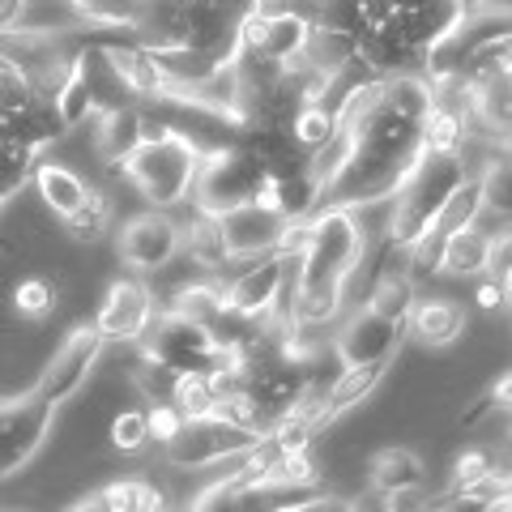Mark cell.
<instances>
[{
  "mask_svg": "<svg viewBox=\"0 0 512 512\" xmlns=\"http://www.w3.org/2000/svg\"><path fill=\"white\" fill-rule=\"evenodd\" d=\"M470 154L466 150H423L419 163L410 167V175L402 180V188L393 192V210H389V244H410L419 239L436 214L444 210V201L453 197V188L466 180Z\"/></svg>",
  "mask_w": 512,
  "mask_h": 512,
  "instance_id": "cell-3",
  "label": "cell"
},
{
  "mask_svg": "<svg viewBox=\"0 0 512 512\" xmlns=\"http://www.w3.org/2000/svg\"><path fill=\"white\" fill-rule=\"evenodd\" d=\"M406 333H414V342L423 346H453L466 333V312L453 299H414Z\"/></svg>",
  "mask_w": 512,
  "mask_h": 512,
  "instance_id": "cell-20",
  "label": "cell"
},
{
  "mask_svg": "<svg viewBox=\"0 0 512 512\" xmlns=\"http://www.w3.org/2000/svg\"><path fill=\"white\" fill-rule=\"evenodd\" d=\"M508 163H512V141H508Z\"/></svg>",
  "mask_w": 512,
  "mask_h": 512,
  "instance_id": "cell-42",
  "label": "cell"
},
{
  "mask_svg": "<svg viewBox=\"0 0 512 512\" xmlns=\"http://www.w3.org/2000/svg\"><path fill=\"white\" fill-rule=\"evenodd\" d=\"M56 427V406L39 389L0 397V478H13L39 457Z\"/></svg>",
  "mask_w": 512,
  "mask_h": 512,
  "instance_id": "cell-6",
  "label": "cell"
},
{
  "mask_svg": "<svg viewBox=\"0 0 512 512\" xmlns=\"http://www.w3.org/2000/svg\"><path fill=\"white\" fill-rule=\"evenodd\" d=\"M269 188V167L252 146H210L201 154L197 180H192V210H235L244 201L265 197Z\"/></svg>",
  "mask_w": 512,
  "mask_h": 512,
  "instance_id": "cell-5",
  "label": "cell"
},
{
  "mask_svg": "<svg viewBox=\"0 0 512 512\" xmlns=\"http://www.w3.org/2000/svg\"><path fill=\"white\" fill-rule=\"evenodd\" d=\"M13 308L26 320H47L56 312V286L47 278H26L13 286Z\"/></svg>",
  "mask_w": 512,
  "mask_h": 512,
  "instance_id": "cell-33",
  "label": "cell"
},
{
  "mask_svg": "<svg viewBox=\"0 0 512 512\" xmlns=\"http://www.w3.org/2000/svg\"><path fill=\"white\" fill-rule=\"evenodd\" d=\"M18 30H26V35L64 39V35H73V30H86V18L73 0H26Z\"/></svg>",
  "mask_w": 512,
  "mask_h": 512,
  "instance_id": "cell-26",
  "label": "cell"
},
{
  "mask_svg": "<svg viewBox=\"0 0 512 512\" xmlns=\"http://www.w3.org/2000/svg\"><path fill=\"white\" fill-rule=\"evenodd\" d=\"M227 295H231L235 312H244L252 320H265L286 299V256L282 252L252 256V265L244 269V274H235L227 282Z\"/></svg>",
  "mask_w": 512,
  "mask_h": 512,
  "instance_id": "cell-15",
  "label": "cell"
},
{
  "mask_svg": "<svg viewBox=\"0 0 512 512\" xmlns=\"http://www.w3.org/2000/svg\"><path fill=\"white\" fill-rule=\"evenodd\" d=\"M367 256L359 210H316L308 218V244L291 265V299L299 325H333L346 308V286Z\"/></svg>",
  "mask_w": 512,
  "mask_h": 512,
  "instance_id": "cell-2",
  "label": "cell"
},
{
  "mask_svg": "<svg viewBox=\"0 0 512 512\" xmlns=\"http://www.w3.org/2000/svg\"><path fill=\"white\" fill-rule=\"evenodd\" d=\"M154 312H158L154 286H146L141 278H120L107 286V295L90 325L103 333V342H141Z\"/></svg>",
  "mask_w": 512,
  "mask_h": 512,
  "instance_id": "cell-10",
  "label": "cell"
},
{
  "mask_svg": "<svg viewBox=\"0 0 512 512\" xmlns=\"http://www.w3.org/2000/svg\"><path fill=\"white\" fill-rule=\"evenodd\" d=\"M22 9H26V0H0V35H5V30H18Z\"/></svg>",
  "mask_w": 512,
  "mask_h": 512,
  "instance_id": "cell-39",
  "label": "cell"
},
{
  "mask_svg": "<svg viewBox=\"0 0 512 512\" xmlns=\"http://www.w3.org/2000/svg\"><path fill=\"white\" fill-rule=\"evenodd\" d=\"M470 94H474L470 128L495 141H512V52L495 60L478 82H470Z\"/></svg>",
  "mask_w": 512,
  "mask_h": 512,
  "instance_id": "cell-16",
  "label": "cell"
},
{
  "mask_svg": "<svg viewBox=\"0 0 512 512\" xmlns=\"http://www.w3.org/2000/svg\"><path fill=\"white\" fill-rule=\"evenodd\" d=\"M167 402L180 406L184 419H205V414H214V393H210L205 367H184V372H175Z\"/></svg>",
  "mask_w": 512,
  "mask_h": 512,
  "instance_id": "cell-28",
  "label": "cell"
},
{
  "mask_svg": "<svg viewBox=\"0 0 512 512\" xmlns=\"http://www.w3.org/2000/svg\"><path fill=\"white\" fill-rule=\"evenodd\" d=\"M333 128H338V111L329 103H303L291 120V133L303 150H320L333 137Z\"/></svg>",
  "mask_w": 512,
  "mask_h": 512,
  "instance_id": "cell-32",
  "label": "cell"
},
{
  "mask_svg": "<svg viewBox=\"0 0 512 512\" xmlns=\"http://www.w3.org/2000/svg\"><path fill=\"white\" fill-rule=\"evenodd\" d=\"M146 423H150V440L167 448L175 436H180V427H184L188 419H184V410H180V406L163 397V402H154V406L146 410Z\"/></svg>",
  "mask_w": 512,
  "mask_h": 512,
  "instance_id": "cell-35",
  "label": "cell"
},
{
  "mask_svg": "<svg viewBox=\"0 0 512 512\" xmlns=\"http://www.w3.org/2000/svg\"><path fill=\"white\" fill-rule=\"evenodd\" d=\"M474 299H478V308H483V312L508 308V303H504V282H500V278H491V274L474 286Z\"/></svg>",
  "mask_w": 512,
  "mask_h": 512,
  "instance_id": "cell-37",
  "label": "cell"
},
{
  "mask_svg": "<svg viewBox=\"0 0 512 512\" xmlns=\"http://www.w3.org/2000/svg\"><path fill=\"white\" fill-rule=\"evenodd\" d=\"M111 444L120 453H141L150 444V423H146V410H120L111 419Z\"/></svg>",
  "mask_w": 512,
  "mask_h": 512,
  "instance_id": "cell-34",
  "label": "cell"
},
{
  "mask_svg": "<svg viewBox=\"0 0 512 512\" xmlns=\"http://www.w3.org/2000/svg\"><path fill=\"white\" fill-rule=\"evenodd\" d=\"M141 355L171 367V372H184V367H205L210 372L218 359H227V350L210 338L205 325L167 308V312H154L146 338H141Z\"/></svg>",
  "mask_w": 512,
  "mask_h": 512,
  "instance_id": "cell-7",
  "label": "cell"
},
{
  "mask_svg": "<svg viewBox=\"0 0 512 512\" xmlns=\"http://www.w3.org/2000/svg\"><path fill=\"white\" fill-rule=\"evenodd\" d=\"M265 201L274 210L295 222V218H312L320 210V180L312 167H299V171H286V175H269V188H265Z\"/></svg>",
  "mask_w": 512,
  "mask_h": 512,
  "instance_id": "cell-23",
  "label": "cell"
},
{
  "mask_svg": "<svg viewBox=\"0 0 512 512\" xmlns=\"http://www.w3.org/2000/svg\"><path fill=\"white\" fill-rule=\"evenodd\" d=\"M163 504V487L146 478H120V483L90 491L86 500H73L77 512H158Z\"/></svg>",
  "mask_w": 512,
  "mask_h": 512,
  "instance_id": "cell-21",
  "label": "cell"
},
{
  "mask_svg": "<svg viewBox=\"0 0 512 512\" xmlns=\"http://www.w3.org/2000/svg\"><path fill=\"white\" fill-rule=\"evenodd\" d=\"M201 146L192 141L184 128L158 137V141H141L120 163V175L133 184L141 197H146L154 210H171V205L188 201L192 180H197V167H201Z\"/></svg>",
  "mask_w": 512,
  "mask_h": 512,
  "instance_id": "cell-4",
  "label": "cell"
},
{
  "mask_svg": "<svg viewBox=\"0 0 512 512\" xmlns=\"http://www.w3.org/2000/svg\"><path fill=\"white\" fill-rule=\"evenodd\" d=\"M218 222H222V235H227L231 261H252V256H261V252H274L286 231V218L265 197L244 201V205H235V210H222Z\"/></svg>",
  "mask_w": 512,
  "mask_h": 512,
  "instance_id": "cell-13",
  "label": "cell"
},
{
  "mask_svg": "<svg viewBox=\"0 0 512 512\" xmlns=\"http://www.w3.org/2000/svg\"><path fill=\"white\" fill-rule=\"evenodd\" d=\"M111 227V197L99 188L86 192V201L77 205V210L64 214V231H69L77 244H94V239H103Z\"/></svg>",
  "mask_w": 512,
  "mask_h": 512,
  "instance_id": "cell-27",
  "label": "cell"
},
{
  "mask_svg": "<svg viewBox=\"0 0 512 512\" xmlns=\"http://www.w3.org/2000/svg\"><path fill=\"white\" fill-rule=\"evenodd\" d=\"M491 470H495V448H470V453H461V457H457L453 483H466V478L491 474Z\"/></svg>",
  "mask_w": 512,
  "mask_h": 512,
  "instance_id": "cell-36",
  "label": "cell"
},
{
  "mask_svg": "<svg viewBox=\"0 0 512 512\" xmlns=\"http://www.w3.org/2000/svg\"><path fill=\"white\" fill-rule=\"evenodd\" d=\"M0 248H9V239H5V235H0Z\"/></svg>",
  "mask_w": 512,
  "mask_h": 512,
  "instance_id": "cell-41",
  "label": "cell"
},
{
  "mask_svg": "<svg viewBox=\"0 0 512 512\" xmlns=\"http://www.w3.org/2000/svg\"><path fill=\"white\" fill-rule=\"evenodd\" d=\"M367 483H372L376 495H389V500L423 491V483H427L423 457L414 453V448H380L372 457V466H367Z\"/></svg>",
  "mask_w": 512,
  "mask_h": 512,
  "instance_id": "cell-17",
  "label": "cell"
},
{
  "mask_svg": "<svg viewBox=\"0 0 512 512\" xmlns=\"http://www.w3.org/2000/svg\"><path fill=\"white\" fill-rule=\"evenodd\" d=\"M393 359H372V363H342V372L325 384V423H333L338 414H346L350 406H359L367 393L376 389L389 372Z\"/></svg>",
  "mask_w": 512,
  "mask_h": 512,
  "instance_id": "cell-22",
  "label": "cell"
},
{
  "mask_svg": "<svg viewBox=\"0 0 512 512\" xmlns=\"http://www.w3.org/2000/svg\"><path fill=\"white\" fill-rule=\"evenodd\" d=\"M137 146H141V103L94 116V150H99V158L111 171H120V163Z\"/></svg>",
  "mask_w": 512,
  "mask_h": 512,
  "instance_id": "cell-18",
  "label": "cell"
},
{
  "mask_svg": "<svg viewBox=\"0 0 512 512\" xmlns=\"http://www.w3.org/2000/svg\"><path fill=\"white\" fill-rule=\"evenodd\" d=\"M504 303L512 308V265H508V274H504Z\"/></svg>",
  "mask_w": 512,
  "mask_h": 512,
  "instance_id": "cell-40",
  "label": "cell"
},
{
  "mask_svg": "<svg viewBox=\"0 0 512 512\" xmlns=\"http://www.w3.org/2000/svg\"><path fill=\"white\" fill-rule=\"evenodd\" d=\"M406 338V325L402 320H389L372 312L363 303V308L346 320L338 329V338H333V355L342 363H372V359H393L397 346Z\"/></svg>",
  "mask_w": 512,
  "mask_h": 512,
  "instance_id": "cell-14",
  "label": "cell"
},
{
  "mask_svg": "<svg viewBox=\"0 0 512 512\" xmlns=\"http://www.w3.org/2000/svg\"><path fill=\"white\" fill-rule=\"evenodd\" d=\"M30 180H35V188H39V197H43V205L52 214H69V210H77V205L86 201V192H90V184L77 175L73 167H64V163H39L35 158V167H30Z\"/></svg>",
  "mask_w": 512,
  "mask_h": 512,
  "instance_id": "cell-25",
  "label": "cell"
},
{
  "mask_svg": "<svg viewBox=\"0 0 512 512\" xmlns=\"http://www.w3.org/2000/svg\"><path fill=\"white\" fill-rule=\"evenodd\" d=\"M35 150L18 146V141H5L0 137V214H5V205L18 197L22 184L30 180V167H35Z\"/></svg>",
  "mask_w": 512,
  "mask_h": 512,
  "instance_id": "cell-31",
  "label": "cell"
},
{
  "mask_svg": "<svg viewBox=\"0 0 512 512\" xmlns=\"http://www.w3.org/2000/svg\"><path fill=\"white\" fill-rule=\"evenodd\" d=\"M431 82L423 73L367 77L338 103V128L312 171L320 180V210H367L389 201L423 154V124Z\"/></svg>",
  "mask_w": 512,
  "mask_h": 512,
  "instance_id": "cell-1",
  "label": "cell"
},
{
  "mask_svg": "<svg viewBox=\"0 0 512 512\" xmlns=\"http://www.w3.org/2000/svg\"><path fill=\"white\" fill-rule=\"evenodd\" d=\"M180 256V222L167 210H146L120 227V261L137 274H158Z\"/></svg>",
  "mask_w": 512,
  "mask_h": 512,
  "instance_id": "cell-11",
  "label": "cell"
},
{
  "mask_svg": "<svg viewBox=\"0 0 512 512\" xmlns=\"http://www.w3.org/2000/svg\"><path fill=\"white\" fill-rule=\"evenodd\" d=\"M52 107H56V116H60V124L64 128H77L82 120H90L94 116V99H90V82H86V73L77 69V60H73V73L64 77V86L56 90V99H52Z\"/></svg>",
  "mask_w": 512,
  "mask_h": 512,
  "instance_id": "cell-30",
  "label": "cell"
},
{
  "mask_svg": "<svg viewBox=\"0 0 512 512\" xmlns=\"http://www.w3.org/2000/svg\"><path fill=\"white\" fill-rule=\"evenodd\" d=\"M103 346H107L103 333L94 329L90 320L73 325L69 333H64V342L52 350V359L43 363V376H39L35 389L60 410V406L69 402V397L86 384V376L94 372V363H99V355H103Z\"/></svg>",
  "mask_w": 512,
  "mask_h": 512,
  "instance_id": "cell-9",
  "label": "cell"
},
{
  "mask_svg": "<svg viewBox=\"0 0 512 512\" xmlns=\"http://www.w3.org/2000/svg\"><path fill=\"white\" fill-rule=\"evenodd\" d=\"M487 397H491V406H500V410H508V414H512V372H504L500 380H495Z\"/></svg>",
  "mask_w": 512,
  "mask_h": 512,
  "instance_id": "cell-38",
  "label": "cell"
},
{
  "mask_svg": "<svg viewBox=\"0 0 512 512\" xmlns=\"http://www.w3.org/2000/svg\"><path fill=\"white\" fill-rule=\"evenodd\" d=\"M82 9L86 26H103V30H128L133 35L137 22L146 18L150 0H73Z\"/></svg>",
  "mask_w": 512,
  "mask_h": 512,
  "instance_id": "cell-29",
  "label": "cell"
},
{
  "mask_svg": "<svg viewBox=\"0 0 512 512\" xmlns=\"http://www.w3.org/2000/svg\"><path fill=\"white\" fill-rule=\"evenodd\" d=\"M180 252L188 256L197 269L205 274H222L231 265V248H227V235H222V222L210 210H197L188 227H180Z\"/></svg>",
  "mask_w": 512,
  "mask_h": 512,
  "instance_id": "cell-19",
  "label": "cell"
},
{
  "mask_svg": "<svg viewBox=\"0 0 512 512\" xmlns=\"http://www.w3.org/2000/svg\"><path fill=\"white\" fill-rule=\"evenodd\" d=\"M261 440H265L261 431H248L218 419V414H205V419H188L180 427V436L167 444V461L180 470H205V466H218V461H235L252 453Z\"/></svg>",
  "mask_w": 512,
  "mask_h": 512,
  "instance_id": "cell-8",
  "label": "cell"
},
{
  "mask_svg": "<svg viewBox=\"0 0 512 512\" xmlns=\"http://www.w3.org/2000/svg\"><path fill=\"white\" fill-rule=\"evenodd\" d=\"M487 252H491V231L483 227V218H474L470 227H457L444 239V265L440 274L453 278H478L487 274Z\"/></svg>",
  "mask_w": 512,
  "mask_h": 512,
  "instance_id": "cell-24",
  "label": "cell"
},
{
  "mask_svg": "<svg viewBox=\"0 0 512 512\" xmlns=\"http://www.w3.org/2000/svg\"><path fill=\"white\" fill-rule=\"evenodd\" d=\"M308 30L312 22L299 18V13H274V9H256L239 26V52L256 56V60H274L286 64L303 52L308 43Z\"/></svg>",
  "mask_w": 512,
  "mask_h": 512,
  "instance_id": "cell-12",
  "label": "cell"
}]
</instances>
